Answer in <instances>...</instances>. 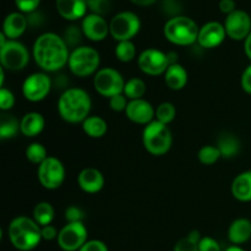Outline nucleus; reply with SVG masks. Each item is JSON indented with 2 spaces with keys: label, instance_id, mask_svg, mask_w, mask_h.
Listing matches in <instances>:
<instances>
[{
  "label": "nucleus",
  "instance_id": "nucleus-47",
  "mask_svg": "<svg viewBox=\"0 0 251 251\" xmlns=\"http://www.w3.org/2000/svg\"><path fill=\"white\" fill-rule=\"evenodd\" d=\"M220 10L221 12L226 15L232 14L233 11H235V1L234 0H221L220 1Z\"/></svg>",
  "mask_w": 251,
  "mask_h": 251
},
{
  "label": "nucleus",
  "instance_id": "nucleus-38",
  "mask_svg": "<svg viewBox=\"0 0 251 251\" xmlns=\"http://www.w3.org/2000/svg\"><path fill=\"white\" fill-rule=\"evenodd\" d=\"M83 218H85V212L78 206H69L65 210L66 223L83 222Z\"/></svg>",
  "mask_w": 251,
  "mask_h": 251
},
{
  "label": "nucleus",
  "instance_id": "nucleus-24",
  "mask_svg": "<svg viewBox=\"0 0 251 251\" xmlns=\"http://www.w3.org/2000/svg\"><path fill=\"white\" fill-rule=\"evenodd\" d=\"M164 82L173 91L183 90L188 83V71L179 63L172 64L164 74Z\"/></svg>",
  "mask_w": 251,
  "mask_h": 251
},
{
  "label": "nucleus",
  "instance_id": "nucleus-34",
  "mask_svg": "<svg viewBox=\"0 0 251 251\" xmlns=\"http://www.w3.org/2000/svg\"><path fill=\"white\" fill-rule=\"evenodd\" d=\"M176 115V109L173 103L163 102L156 108V120L164 125L171 124Z\"/></svg>",
  "mask_w": 251,
  "mask_h": 251
},
{
  "label": "nucleus",
  "instance_id": "nucleus-43",
  "mask_svg": "<svg viewBox=\"0 0 251 251\" xmlns=\"http://www.w3.org/2000/svg\"><path fill=\"white\" fill-rule=\"evenodd\" d=\"M78 251H109L108 247L102 242V240L98 239H92L87 240L86 244L83 245Z\"/></svg>",
  "mask_w": 251,
  "mask_h": 251
},
{
  "label": "nucleus",
  "instance_id": "nucleus-17",
  "mask_svg": "<svg viewBox=\"0 0 251 251\" xmlns=\"http://www.w3.org/2000/svg\"><path fill=\"white\" fill-rule=\"evenodd\" d=\"M125 115L130 122L140 125H149L153 122V118H156V109L153 105L146 100H129L127 107L125 109Z\"/></svg>",
  "mask_w": 251,
  "mask_h": 251
},
{
  "label": "nucleus",
  "instance_id": "nucleus-50",
  "mask_svg": "<svg viewBox=\"0 0 251 251\" xmlns=\"http://www.w3.org/2000/svg\"><path fill=\"white\" fill-rule=\"evenodd\" d=\"M225 251H245V250L243 249V248H240L239 245H230V247H228Z\"/></svg>",
  "mask_w": 251,
  "mask_h": 251
},
{
  "label": "nucleus",
  "instance_id": "nucleus-13",
  "mask_svg": "<svg viewBox=\"0 0 251 251\" xmlns=\"http://www.w3.org/2000/svg\"><path fill=\"white\" fill-rule=\"evenodd\" d=\"M51 90V80L46 73H33L25 78L22 95L29 102H41Z\"/></svg>",
  "mask_w": 251,
  "mask_h": 251
},
{
  "label": "nucleus",
  "instance_id": "nucleus-3",
  "mask_svg": "<svg viewBox=\"0 0 251 251\" xmlns=\"http://www.w3.org/2000/svg\"><path fill=\"white\" fill-rule=\"evenodd\" d=\"M7 237L12 247L20 251L36 249L43 240L41 226L27 216H19L10 222Z\"/></svg>",
  "mask_w": 251,
  "mask_h": 251
},
{
  "label": "nucleus",
  "instance_id": "nucleus-9",
  "mask_svg": "<svg viewBox=\"0 0 251 251\" xmlns=\"http://www.w3.org/2000/svg\"><path fill=\"white\" fill-rule=\"evenodd\" d=\"M93 87L105 98L124 92L125 81L122 74L113 68H103L97 71L93 77Z\"/></svg>",
  "mask_w": 251,
  "mask_h": 251
},
{
  "label": "nucleus",
  "instance_id": "nucleus-15",
  "mask_svg": "<svg viewBox=\"0 0 251 251\" xmlns=\"http://www.w3.org/2000/svg\"><path fill=\"white\" fill-rule=\"evenodd\" d=\"M226 28L225 25L217 21H210L200 27L198 43L205 49H213L220 47L225 42Z\"/></svg>",
  "mask_w": 251,
  "mask_h": 251
},
{
  "label": "nucleus",
  "instance_id": "nucleus-40",
  "mask_svg": "<svg viewBox=\"0 0 251 251\" xmlns=\"http://www.w3.org/2000/svg\"><path fill=\"white\" fill-rule=\"evenodd\" d=\"M127 103H129V100L125 97L124 93H120V95L113 96V97L109 98L110 109L118 113L125 112V109H126L127 107Z\"/></svg>",
  "mask_w": 251,
  "mask_h": 251
},
{
  "label": "nucleus",
  "instance_id": "nucleus-32",
  "mask_svg": "<svg viewBox=\"0 0 251 251\" xmlns=\"http://www.w3.org/2000/svg\"><path fill=\"white\" fill-rule=\"evenodd\" d=\"M48 157L49 156L48 153H47V149L43 145L39 144V142H32V144H29L28 146H27L26 158L28 159L31 163L39 166V164H41L42 162L46 161Z\"/></svg>",
  "mask_w": 251,
  "mask_h": 251
},
{
  "label": "nucleus",
  "instance_id": "nucleus-8",
  "mask_svg": "<svg viewBox=\"0 0 251 251\" xmlns=\"http://www.w3.org/2000/svg\"><path fill=\"white\" fill-rule=\"evenodd\" d=\"M0 63L5 70H24L29 63L28 49L21 42L9 39L5 46L0 47Z\"/></svg>",
  "mask_w": 251,
  "mask_h": 251
},
{
  "label": "nucleus",
  "instance_id": "nucleus-18",
  "mask_svg": "<svg viewBox=\"0 0 251 251\" xmlns=\"http://www.w3.org/2000/svg\"><path fill=\"white\" fill-rule=\"evenodd\" d=\"M77 184L82 191L87 194H97L104 186V176L98 169L88 167L82 169L77 176Z\"/></svg>",
  "mask_w": 251,
  "mask_h": 251
},
{
  "label": "nucleus",
  "instance_id": "nucleus-28",
  "mask_svg": "<svg viewBox=\"0 0 251 251\" xmlns=\"http://www.w3.org/2000/svg\"><path fill=\"white\" fill-rule=\"evenodd\" d=\"M20 131V122L14 115L2 114L0 118V139L7 140L16 136Z\"/></svg>",
  "mask_w": 251,
  "mask_h": 251
},
{
  "label": "nucleus",
  "instance_id": "nucleus-4",
  "mask_svg": "<svg viewBox=\"0 0 251 251\" xmlns=\"http://www.w3.org/2000/svg\"><path fill=\"white\" fill-rule=\"evenodd\" d=\"M200 27L188 16H176L169 19L163 27V34L172 44L180 47L191 46L199 38Z\"/></svg>",
  "mask_w": 251,
  "mask_h": 251
},
{
  "label": "nucleus",
  "instance_id": "nucleus-14",
  "mask_svg": "<svg viewBox=\"0 0 251 251\" xmlns=\"http://www.w3.org/2000/svg\"><path fill=\"white\" fill-rule=\"evenodd\" d=\"M227 37L233 41H245L251 33V17L244 10H235L227 15L225 21Z\"/></svg>",
  "mask_w": 251,
  "mask_h": 251
},
{
  "label": "nucleus",
  "instance_id": "nucleus-7",
  "mask_svg": "<svg viewBox=\"0 0 251 251\" xmlns=\"http://www.w3.org/2000/svg\"><path fill=\"white\" fill-rule=\"evenodd\" d=\"M141 21L132 11H122L113 16L109 22L110 36L117 42L131 41L140 32Z\"/></svg>",
  "mask_w": 251,
  "mask_h": 251
},
{
  "label": "nucleus",
  "instance_id": "nucleus-26",
  "mask_svg": "<svg viewBox=\"0 0 251 251\" xmlns=\"http://www.w3.org/2000/svg\"><path fill=\"white\" fill-rule=\"evenodd\" d=\"M82 130L88 137L92 139H100L108 131V124L102 117L98 115H90L82 123Z\"/></svg>",
  "mask_w": 251,
  "mask_h": 251
},
{
  "label": "nucleus",
  "instance_id": "nucleus-16",
  "mask_svg": "<svg viewBox=\"0 0 251 251\" xmlns=\"http://www.w3.org/2000/svg\"><path fill=\"white\" fill-rule=\"evenodd\" d=\"M83 36L92 42H102L107 38L109 32V24L103 16L96 14H87L81 24Z\"/></svg>",
  "mask_w": 251,
  "mask_h": 251
},
{
  "label": "nucleus",
  "instance_id": "nucleus-19",
  "mask_svg": "<svg viewBox=\"0 0 251 251\" xmlns=\"http://www.w3.org/2000/svg\"><path fill=\"white\" fill-rule=\"evenodd\" d=\"M56 11L68 21H76L87 15L86 0H55Z\"/></svg>",
  "mask_w": 251,
  "mask_h": 251
},
{
  "label": "nucleus",
  "instance_id": "nucleus-44",
  "mask_svg": "<svg viewBox=\"0 0 251 251\" xmlns=\"http://www.w3.org/2000/svg\"><path fill=\"white\" fill-rule=\"evenodd\" d=\"M240 85H242L243 91L251 95V64L243 71L242 78H240Z\"/></svg>",
  "mask_w": 251,
  "mask_h": 251
},
{
  "label": "nucleus",
  "instance_id": "nucleus-35",
  "mask_svg": "<svg viewBox=\"0 0 251 251\" xmlns=\"http://www.w3.org/2000/svg\"><path fill=\"white\" fill-rule=\"evenodd\" d=\"M83 36V32H82V28L81 27H77L75 26V25H73V26H69L66 27L65 32H64V41L66 42V44H68L69 48H77V47H80L78 44H80L81 39H82Z\"/></svg>",
  "mask_w": 251,
  "mask_h": 251
},
{
  "label": "nucleus",
  "instance_id": "nucleus-20",
  "mask_svg": "<svg viewBox=\"0 0 251 251\" xmlns=\"http://www.w3.org/2000/svg\"><path fill=\"white\" fill-rule=\"evenodd\" d=\"M27 27H28V21L26 15L20 11L11 12L5 17L2 24V33L6 36L7 39L17 41V38L25 33Z\"/></svg>",
  "mask_w": 251,
  "mask_h": 251
},
{
  "label": "nucleus",
  "instance_id": "nucleus-10",
  "mask_svg": "<svg viewBox=\"0 0 251 251\" xmlns=\"http://www.w3.org/2000/svg\"><path fill=\"white\" fill-rule=\"evenodd\" d=\"M37 176L44 189L55 190L60 188L65 180V167L60 159L49 156L38 166Z\"/></svg>",
  "mask_w": 251,
  "mask_h": 251
},
{
  "label": "nucleus",
  "instance_id": "nucleus-29",
  "mask_svg": "<svg viewBox=\"0 0 251 251\" xmlns=\"http://www.w3.org/2000/svg\"><path fill=\"white\" fill-rule=\"evenodd\" d=\"M147 91V86L142 78L132 77L125 82L124 95L129 100H141Z\"/></svg>",
  "mask_w": 251,
  "mask_h": 251
},
{
  "label": "nucleus",
  "instance_id": "nucleus-31",
  "mask_svg": "<svg viewBox=\"0 0 251 251\" xmlns=\"http://www.w3.org/2000/svg\"><path fill=\"white\" fill-rule=\"evenodd\" d=\"M199 230H191L185 238H181L174 247L173 251H199V243L201 240Z\"/></svg>",
  "mask_w": 251,
  "mask_h": 251
},
{
  "label": "nucleus",
  "instance_id": "nucleus-30",
  "mask_svg": "<svg viewBox=\"0 0 251 251\" xmlns=\"http://www.w3.org/2000/svg\"><path fill=\"white\" fill-rule=\"evenodd\" d=\"M115 56L122 63H130L136 56V47L131 41L118 42L115 46Z\"/></svg>",
  "mask_w": 251,
  "mask_h": 251
},
{
  "label": "nucleus",
  "instance_id": "nucleus-33",
  "mask_svg": "<svg viewBox=\"0 0 251 251\" xmlns=\"http://www.w3.org/2000/svg\"><path fill=\"white\" fill-rule=\"evenodd\" d=\"M221 157H222V154H221L220 150H218L217 146H213V145H206V146L201 147L198 153L199 161L203 166H212Z\"/></svg>",
  "mask_w": 251,
  "mask_h": 251
},
{
  "label": "nucleus",
  "instance_id": "nucleus-23",
  "mask_svg": "<svg viewBox=\"0 0 251 251\" xmlns=\"http://www.w3.org/2000/svg\"><path fill=\"white\" fill-rule=\"evenodd\" d=\"M233 198L240 202H250L251 201V171L243 172L238 174L232 181L230 186Z\"/></svg>",
  "mask_w": 251,
  "mask_h": 251
},
{
  "label": "nucleus",
  "instance_id": "nucleus-36",
  "mask_svg": "<svg viewBox=\"0 0 251 251\" xmlns=\"http://www.w3.org/2000/svg\"><path fill=\"white\" fill-rule=\"evenodd\" d=\"M86 4H87V9L90 10L91 14L100 15L103 17L109 14L112 10L110 0H86Z\"/></svg>",
  "mask_w": 251,
  "mask_h": 251
},
{
  "label": "nucleus",
  "instance_id": "nucleus-45",
  "mask_svg": "<svg viewBox=\"0 0 251 251\" xmlns=\"http://www.w3.org/2000/svg\"><path fill=\"white\" fill-rule=\"evenodd\" d=\"M42 228V239L43 240H54V239H58V235L59 232L54 226L48 225V226H44Z\"/></svg>",
  "mask_w": 251,
  "mask_h": 251
},
{
  "label": "nucleus",
  "instance_id": "nucleus-22",
  "mask_svg": "<svg viewBox=\"0 0 251 251\" xmlns=\"http://www.w3.org/2000/svg\"><path fill=\"white\" fill-rule=\"evenodd\" d=\"M251 238V221L248 218H237L228 228V239L233 245H242Z\"/></svg>",
  "mask_w": 251,
  "mask_h": 251
},
{
  "label": "nucleus",
  "instance_id": "nucleus-42",
  "mask_svg": "<svg viewBox=\"0 0 251 251\" xmlns=\"http://www.w3.org/2000/svg\"><path fill=\"white\" fill-rule=\"evenodd\" d=\"M199 251H222L221 245L211 237H202L199 243Z\"/></svg>",
  "mask_w": 251,
  "mask_h": 251
},
{
  "label": "nucleus",
  "instance_id": "nucleus-48",
  "mask_svg": "<svg viewBox=\"0 0 251 251\" xmlns=\"http://www.w3.org/2000/svg\"><path fill=\"white\" fill-rule=\"evenodd\" d=\"M244 51H245V54H247L248 58L251 60V33L244 41Z\"/></svg>",
  "mask_w": 251,
  "mask_h": 251
},
{
  "label": "nucleus",
  "instance_id": "nucleus-12",
  "mask_svg": "<svg viewBox=\"0 0 251 251\" xmlns=\"http://www.w3.org/2000/svg\"><path fill=\"white\" fill-rule=\"evenodd\" d=\"M137 65L146 75L159 76L166 74L171 63L167 53L156 48H149L141 51L137 58Z\"/></svg>",
  "mask_w": 251,
  "mask_h": 251
},
{
  "label": "nucleus",
  "instance_id": "nucleus-27",
  "mask_svg": "<svg viewBox=\"0 0 251 251\" xmlns=\"http://www.w3.org/2000/svg\"><path fill=\"white\" fill-rule=\"evenodd\" d=\"M54 215H55L54 207L51 206L50 202H47V201H41L33 208V220L41 227L51 225L54 220Z\"/></svg>",
  "mask_w": 251,
  "mask_h": 251
},
{
  "label": "nucleus",
  "instance_id": "nucleus-49",
  "mask_svg": "<svg viewBox=\"0 0 251 251\" xmlns=\"http://www.w3.org/2000/svg\"><path fill=\"white\" fill-rule=\"evenodd\" d=\"M131 2H134L137 6H150V5L154 4L157 0H130Z\"/></svg>",
  "mask_w": 251,
  "mask_h": 251
},
{
  "label": "nucleus",
  "instance_id": "nucleus-46",
  "mask_svg": "<svg viewBox=\"0 0 251 251\" xmlns=\"http://www.w3.org/2000/svg\"><path fill=\"white\" fill-rule=\"evenodd\" d=\"M27 17V21H28V26H41L42 24H43V15H42V12H38V11H33L31 12V14H27L26 15Z\"/></svg>",
  "mask_w": 251,
  "mask_h": 251
},
{
  "label": "nucleus",
  "instance_id": "nucleus-2",
  "mask_svg": "<svg viewBox=\"0 0 251 251\" xmlns=\"http://www.w3.org/2000/svg\"><path fill=\"white\" fill-rule=\"evenodd\" d=\"M92 100L85 90L78 87L68 88L58 100V112L61 119L70 124L83 123L90 117Z\"/></svg>",
  "mask_w": 251,
  "mask_h": 251
},
{
  "label": "nucleus",
  "instance_id": "nucleus-6",
  "mask_svg": "<svg viewBox=\"0 0 251 251\" xmlns=\"http://www.w3.org/2000/svg\"><path fill=\"white\" fill-rule=\"evenodd\" d=\"M69 69L77 77L96 75L100 70V55L97 49L88 46H80L70 51Z\"/></svg>",
  "mask_w": 251,
  "mask_h": 251
},
{
  "label": "nucleus",
  "instance_id": "nucleus-11",
  "mask_svg": "<svg viewBox=\"0 0 251 251\" xmlns=\"http://www.w3.org/2000/svg\"><path fill=\"white\" fill-rule=\"evenodd\" d=\"M88 232L83 222L66 223L59 230L56 242L63 251H78L86 244Z\"/></svg>",
  "mask_w": 251,
  "mask_h": 251
},
{
  "label": "nucleus",
  "instance_id": "nucleus-25",
  "mask_svg": "<svg viewBox=\"0 0 251 251\" xmlns=\"http://www.w3.org/2000/svg\"><path fill=\"white\" fill-rule=\"evenodd\" d=\"M216 146L218 147L221 154L225 158H233L240 151L239 139L230 132H223L222 135H220Z\"/></svg>",
  "mask_w": 251,
  "mask_h": 251
},
{
  "label": "nucleus",
  "instance_id": "nucleus-41",
  "mask_svg": "<svg viewBox=\"0 0 251 251\" xmlns=\"http://www.w3.org/2000/svg\"><path fill=\"white\" fill-rule=\"evenodd\" d=\"M162 7H163V11L166 12V15L171 16V19L172 17L180 16L181 4L179 0H163Z\"/></svg>",
  "mask_w": 251,
  "mask_h": 251
},
{
  "label": "nucleus",
  "instance_id": "nucleus-39",
  "mask_svg": "<svg viewBox=\"0 0 251 251\" xmlns=\"http://www.w3.org/2000/svg\"><path fill=\"white\" fill-rule=\"evenodd\" d=\"M15 4H16V7L20 12L27 15L37 11L39 4H41V0H15Z\"/></svg>",
  "mask_w": 251,
  "mask_h": 251
},
{
  "label": "nucleus",
  "instance_id": "nucleus-1",
  "mask_svg": "<svg viewBox=\"0 0 251 251\" xmlns=\"http://www.w3.org/2000/svg\"><path fill=\"white\" fill-rule=\"evenodd\" d=\"M32 55L44 73H56L68 65L70 51L63 37L53 32H47L36 39Z\"/></svg>",
  "mask_w": 251,
  "mask_h": 251
},
{
  "label": "nucleus",
  "instance_id": "nucleus-21",
  "mask_svg": "<svg viewBox=\"0 0 251 251\" xmlns=\"http://www.w3.org/2000/svg\"><path fill=\"white\" fill-rule=\"evenodd\" d=\"M46 120L38 112L26 113L20 120V131L26 137H36L44 130Z\"/></svg>",
  "mask_w": 251,
  "mask_h": 251
},
{
  "label": "nucleus",
  "instance_id": "nucleus-37",
  "mask_svg": "<svg viewBox=\"0 0 251 251\" xmlns=\"http://www.w3.org/2000/svg\"><path fill=\"white\" fill-rule=\"evenodd\" d=\"M15 104V96L14 93L11 92L7 88L1 87L0 90V109L2 112H6V110H10Z\"/></svg>",
  "mask_w": 251,
  "mask_h": 251
},
{
  "label": "nucleus",
  "instance_id": "nucleus-5",
  "mask_svg": "<svg viewBox=\"0 0 251 251\" xmlns=\"http://www.w3.org/2000/svg\"><path fill=\"white\" fill-rule=\"evenodd\" d=\"M142 144L145 150L152 156H163L171 150L173 136L168 125L153 120L146 125L142 131Z\"/></svg>",
  "mask_w": 251,
  "mask_h": 251
}]
</instances>
